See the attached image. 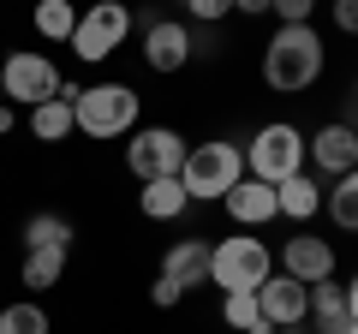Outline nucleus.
<instances>
[{"label": "nucleus", "instance_id": "34", "mask_svg": "<svg viewBox=\"0 0 358 334\" xmlns=\"http://www.w3.org/2000/svg\"><path fill=\"white\" fill-rule=\"evenodd\" d=\"M268 334H281V328H268Z\"/></svg>", "mask_w": 358, "mask_h": 334}, {"label": "nucleus", "instance_id": "27", "mask_svg": "<svg viewBox=\"0 0 358 334\" xmlns=\"http://www.w3.org/2000/svg\"><path fill=\"white\" fill-rule=\"evenodd\" d=\"M179 298H185V293H179L173 281H162V275H155V286H150V305H155V310H173Z\"/></svg>", "mask_w": 358, "mask_h": 334}, {"label": "nucleus", "instance_id": "2", "mask_svg": "<svg viewBox=\"0 0 358 334\" xmlns=\"http://www.w3.org/2000/svg\"><path fill=\"white\" fill-rule=\"evenodd\" d=\"M239 180H245V150H239V143L215 138V143H192V150H185L179 185H185L192 203H221Z\"/></svg>", "mask_w": 358, "mask_h": 334}, {"label": "nucleus", "instance_id": "15", "mask_svg": "<svg viewBox=\"0 0 358 334\" xmlns=\"http://www.w3.org/2000/svg\"><path fill=\"white\" fill-rule=\"evenodd\" d=\"M138 209L150 221H179L185 209H192V197H185V185H179V173H167V180H150L138 191Z\"/></svg>", "mask_w": 358, "mask_h": 334}, {"label": "nucleus", "instance_id": "23", "mask_svg": "<svg viewBox=\"0 0 358 334\" xmlns=\"http://www.w3.org/2000/svg\"><path fill=\"white\" fill-rule=\"evenodd\" d=\"M0 334H48V310L42 305H6L0 310Z\"/></svg>", "mask_w": 358, "mask_h": 334}, {"label": "nucleus", "instance_id": "21", "mask_svg": "<svg viewBox=\"0 0 358 334\" xmlns=\"http://www.w3.org/2000/svg\"><path fill=\"white\" fill-rule=\"evenodd\" d=\"M221 322L233 334H268L263 310H257V293H221Z\"/></svg>", "mask_w": 358, "mask_h": 334}, {"label": "nucleus", "instance_id": "13", "mask_svg": "<svg viewBox=\"0 0 358 334\" xmlns=\"http://www.w3.org/2000/svg\"><path fill=\"white\" fill-rule=\"evenodd\" d=\"M221 203H227L233 227H245V233H257V227H263V221H275V215H281V203H275V185L251 180V173H245V180L233 185V191L221 197Z\"/></svg>", "mask_w": 358, "mask_h": 334}, {"label": "nucleus", "instance_id": "1", "mask_svg": "<svg viewBox=\"0 0 358 334\" xmlns=\"http://www.w3.org/2000/svg\"><path fill=\"white\" fill-rule=\"evenodd\" d=\"M322 60H329V48H322V36L310 24H281L263 48V78H268V90L299 96L322 78Z\"/></svg>", "mask_w": 358, "mask_h": 334}, {"label": "nucleus", "instance_id": "11", "mask_svg": "<svg viewBox=\"0 0 358 334\" xmlns=\"http://www.w3.org/2000/svg\"><path fill=\"white\" fill-rule=\"evenodd\" d=\"M192 24L185 18H150L143 24V60H150V72H179V66L192 60Z\"/></svg>", "mask_w": 358, "mask_h": 334}, {"label": "nucleus", "instance_id": "32", "mask_svg": "<svg viewBox=\"0 0 358 334\" xmlns=\"http://www.w3.org/2000/svg\"><path fill=\"white\" fill-rule=\"evenodd\" d=\"M352 102H358V78H352Z\"/></svg>", "mask_w": 358, "mask_h": 334}, {"label": "nucleus", "instance_id": "9", "mask_svg": "<svg viewBox=\"0 0 358 334\" xmlns=\"http://www.w3.org/2000/svg\"><path fill=\"white\" fill-rule=\"evenodd\" d=\"M257 310H263L268 328H299V322H310V293L305 281H293V275H268L263 286H257Z\"/></svg>", "mask_w": 358, "mask_h": 334}, {"label": "nucleus", "instance_id": "7", "mask_svg": "<svg viewBox=\"0 0 358 334\" xmlns=\"http://www.w3.org/2000/svg\"><path fill=\"white\" fill-rule=\"evenodd\" d=\"M0 90H6L13 108H42V102H54V90H60V72H54L48 54L18 48V54H6V66H0Z\"/></svg>", "mask_w": 358, "mask_h": 334}, {"label": "nucleus", "instance_id": "30", "mask_svg": "<svg viewBox=\"0 0 358 334\" xmlns=\"http://www.w3.org/2000/svg\"><path fill=\"white\" fill-rule=\"evenodd\" d=\"M18 126V114H13V102H0V138H6V131Z\"/></svg>", "mask_w": 358, "mask_h": 334}, {"label": "nucleus", "instance_id": "6", "mask_svg": "<svg viewBox=\"0 0 358 334\" xmlns=\"http://www.w3.org/2000/svg\"><path fill=\"white\" fill-rule=\"evenodd\" d=\"M131 36V6L126 0H96V6H84L78 13V30H72V54L90 66H102L108 54H120Z\"/></svg>", "mask_w": 358, "mask_h": 334}, {"label": "nucleus", "instance_id": "26", "mask_svg": "<svg viewBox=\"0 0 358 334\" xmlns=\"http://www.w3.org/2000/svg\"><path fill=\"white\" fill-rule=\"evenodd\" d=\"M329 18H334V30L358 36V0H329Z\"/></svg>", "mask_w": 358, "mask_h": 334}, {"label": "nucleus", "instance_id": "19", "mask_svg": "<svg viewBox=\"0 0 358 334\" xmlns=\"http://www.w3.org/2000/svg\"><path fill=\"white\" fill-rule=\"evenodd\" d=\"M30 131H36L42 143H60V138H72L78 131V119H72V102H42V108H30Z\"/></svg>", "mask_w": 358, "mask_h": 334}, {"label": "nucleus", "instance_id": "24", "mask_svg": "<svg viewBox=\"0 0 358 334\" xmlns=\"http://www.w3.org/2000/svg\"><path fill=\"white\" fill-rule=\"evenodd\" d=\"M179 6H185L192 24H221V18L233 13V0H179Z\"/></svg>", "mask_w": 358, "mask_h": 334}, {"label": "nucleus", "instance_id": "5", "mask_svg": "<svg viewBox=\"0 0 358 334\" xmlns=\"http://www.w3.org/2000/svg\"><path fill=\"white\" fill-rule=\"evenodd\" d=\"M245 173L263 185H281L293 173H305V131L287 126V119H268L251 138V150H245Z\"/></svg>", "mask_w": 358, "mask_h": 334}, {"label": "nucleus", "instance_id": "14", "mask_svg": "<svg viewBox=\"0 0 358 334\" xmlns=\"http://www.w3.org/2000/svg\"><path fill=\"white\" fill-rule=\"evenodd\" d=\"M162 281H173L179 293H192V286L209 281V245L203 239H173L162 257Z\"/></svg>", "mask_w": 358, "mask_h": 334}, {"label": "nucleus", "instance_id": "17", "mask_svg": "<svg viewBox=\"0 0 358 334\" xmlns=\"http://www.w3.org/2000/svg\"><path fill=\"white\" fill-rule=\"evenodd\" d=\"M322 215H329L341 233H358V167H352V173H341V180L322 191Z\"/></svg>", "mask_w": 358, "mask_h": 334}, {"label": "nucleus", "instance_id": "29", "mask_svg": "<svg viewBox=\"0 0 358 334\" xmlns=\"http://www.w3.org/2000/svg\"><path fill=\"white\" fill-rule=\"evenodd\" d=\"M233 13H245V18H251V13H268V0H233Z\"/></svg>", "mask_w": 358, "mask_h": 334}, {"label": "nucleus", "instance_id": "20", "mask_svg": "<svg viewBox=\"0 0 358 334\" xmlns=\"http://www.w3.org/2000/svg\"><path fill=\"white\" fill-rule=\"evenodd\" d=\"M36 245H54V251H72V221L54 215V209H42V215L24 221V251H36Z\"/></svg>", "mask_w": 358, "mask_h": 334}, {"label": "nucleus", "instance_id": "18", "mask_svg": "<svg viewBox=\"0 0 358 334\" xmlns=\"http://www.w3.org/2000/svg\"><path fill=\"white\" fill-rule=\"evenodd\" d=\"M24 286L30 293H48V286H60V275H66V251H54V245H36V251H24Z\"/></svg>", "mask_w": 358, "mask_h": 334}, {"label": "nucleus", "instance_id": "22", "mask_svg": "<svg viewBox=\"0 0 358 334\" xmlns=\"http://www.w3.org/2000/svg\"><path fill=\"white\" fill-rule=\"evenodd\" d=\"M72 30H78V6L72 0H36V36L72 42Z\"/></svg>", "mask_w": 358, "mask_h": 334}, {"label": "nucleus", "instance_id": "25", "mask_svg": "<svg viewBox=\"0 0 358 334\" xmlns=\"http://www.w3.org/2000/svg\"><path fill=\"white\" fill-rule=\"evenodd\" d=\"M310 6L317 0H268V13L281 18V24H310Z\"/></svg>", "mask_w": 358, "mask_h": 334}, {"label": "nucleus", "instance_id": "4", "mask_svg": "<svg viewBox=\"0 0 358 334\" xmlns=\"http://www.w3.org/2000/svg\"><path fill=\"white\" fill-rule=\"evenodd\" d=\"M275 275V257H268V245L251 239V233H233V239H215L209 245V281L221 293H257V286Z\"/></svg>", "mask_w": 358, "mask_h": 334}, {"label": "nucleus", "instance_id": "31", "mask_svg": "<svg viewBox=\"0 0 358 334\" xmlns=\"http://www.w3.org/2000/svg\"><path fill=\"white\" fill-rule=\"evenodd\" d=\"M346 317H358V275L346 281Z\"/></svg>", "mask_w": 358, "mask_h": 334}, {"label": "nucleus", "instance_id": "10", "mask_svg": "<svg viewBox=\"0 0 358 334\" xmlns=\"http://www.w3.org/2000/svg\"><path fill=\"white\" fill-rule=\"evenodd\" d=\"M305 155L317 161V173H329V180L352 173L358 167V126L352 119H329L317 138H305Z\"/></svg>", "mask_w": 358, "mask_h": 334}, {"label": "nucleus", "instance_id": "12", "mask_svg": "<svg viewBox=\"0 0 358 334\" xmlns=\"http://www.w3.org/2000/svg\"><path fill=\"white\" fill-rule=\"evenodd\" d=\"M281 275H293V281H329L334 275V245L317 239V233H299V239L281 245Z\"/></svg>", "mask_w": 358, "mask_h": 334}, {"label": "nucleus", "instance_id": "28", "mask_svg": "<svg viewBox=\"0 0 358 334\" xmlns=\"http://www.w3.org/2000/svg\"><path fill=\"white\" fill-rule=\"evenodd\" d=\"M317 334H358V317L334 310V317H317Z\"/></svg>", "mask_w": 358, "mask_h": 334}, {"label": "nucleus", "instance_id": "8", "mask_svg": "<svg viewBox=\"0 0 358 334\" xmlns=\"http://www.w3.org/2000/svg\"><path fill=\"white\" fill-rule=\"evenodd\" d=\"M185 150H192V143L179 138L173 126H138V131H131V143H126V167L150 185V180L179 173V167H185Z\"/></svg>", "mask_w": 358, "mask_h": 334}, {"label": "nucleus", "instance_id": "3", "mask_svg": "<svg viewBox=\"0 0 358 334\" xmlns=\"http://www.w3.org/2000/svg\"><path fill=\"white\" fill-rule=\"evenodd\" d=\"M138 90L131 84H90V90H78V102H72V119H78V131L84 138H131L138 131Z\"/></svg>", "mask_w": 358, "mask_h": 334}, {"label": "nucleus", "instance_id": "33", "mask_svg": "<svg viewBox=\"0 0 358 334\" xmlns=\"http://www.w3.org/2000/svg\"><path fill=\"white\" fill-rule=\"evenodd\" d=\"M0 102H6V90H0Z\"/></svg>", "mask_w": 358, "mask_h": 334}, {"label": "nucleus", "instance_id": "16", "mask_svg": "<svg viewBox=\"0 0 358 334\" xmlns=\"http://www.w3.org/2000/svg\"><path fill=\"white\" fill-rule=\"evenodd\" d=\"M275 203H281L287 221H310V215H322V185L310 173H293V180L275 185Z\"/></svg>", "mask_w": 358, "mask_h": 334}]
</instances>
